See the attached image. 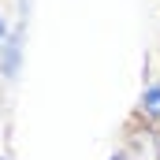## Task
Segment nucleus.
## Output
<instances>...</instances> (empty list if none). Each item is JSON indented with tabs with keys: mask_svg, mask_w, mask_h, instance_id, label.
<instances>
[{
	"mask_svg": "<svg viewBox=\"0 0 160 160\" xmlns=\"http://www.w3.org/2000/svg\"><path fill=\"white\" fill-rule=\"evenodd\" d=\"M123 153L130 160H160V123L145 119V116H130L123 127Z\"/></svg>",
	"mask_w": 160,
	"mask_h": 160,
	"instance_id": "f257e3e1",
	"label": "nucleus"
},
{
	"mask_svg": "<svg viewBox=\"0 0 160 160\" xmlns=\"http://www.w3.org/2000/svg\"><path fill=\"white\" fill-rule=\"evenodd\" d=\"M22 71V26H11L8 41L0 45V78L15 82Z\"/></svg>",
	"mask_w": 160,
	"mask_h": 160,
	"instance_id": "f03ea898",
	"label": "nucleus"
},
{
	"mask_svg": "<svg viewBox=\"0 0 160 160\" xmlns=\"http://www.w3.org/2000/svg\"><path fill=\"white\" fill-rule=\"evenodd\" d=\"M134 112L145 116V119H153V123H160V82H145V89H142Z\"/></svg>",
	"mask_w": 160,
	"mask_h": 160,
	"instance_id": "7ed1b4c3",
	"label": "nucleus"
},
{
	"mask_svg": "<svg viewBox=\"0 0 160 160\" xmlns=\"http://www.w3.org/2000/svg\"><path fill=\"white\" fill-rule=\"evenodd\" d=\"M8 34H11V22H8V11L0 8V45L8 41Z\"/></svg>",
	"mask_w": 160,
	"mask_h": 160,
	"instance_id": "20e7f679",
	"label": "nucleus"
},
{
	"mask_svg": "<svg viewBox=\"0 0 160 160\" xmlns=\"http://www.w3.org/2000/svg\"><path fill=\"white\" fill-rule=\"evenodd\" d=\"M108 160H130V157H127L123 149H116V153H112V157H108Z\"/></svg>",
	"mask_w": 160,
	"mask_h": 160,
	"instance_id": "39448f33",
	"label": "nucleus"
},
{
	"mask_svg": "<svg viewBox=\"0 0 160 160\" xmlns=\"http://www.w3.org/2000/svg\"><path fill=\"white\" fill-rule=\"evenodd\" d=\"M0 160H4V153H0Z\"/></svg>",
	"mask_w": 160,
	"mask_h": 160,
	"instance_id": "423d86ee",
	"label": "nucleus"
}]
</instances>
